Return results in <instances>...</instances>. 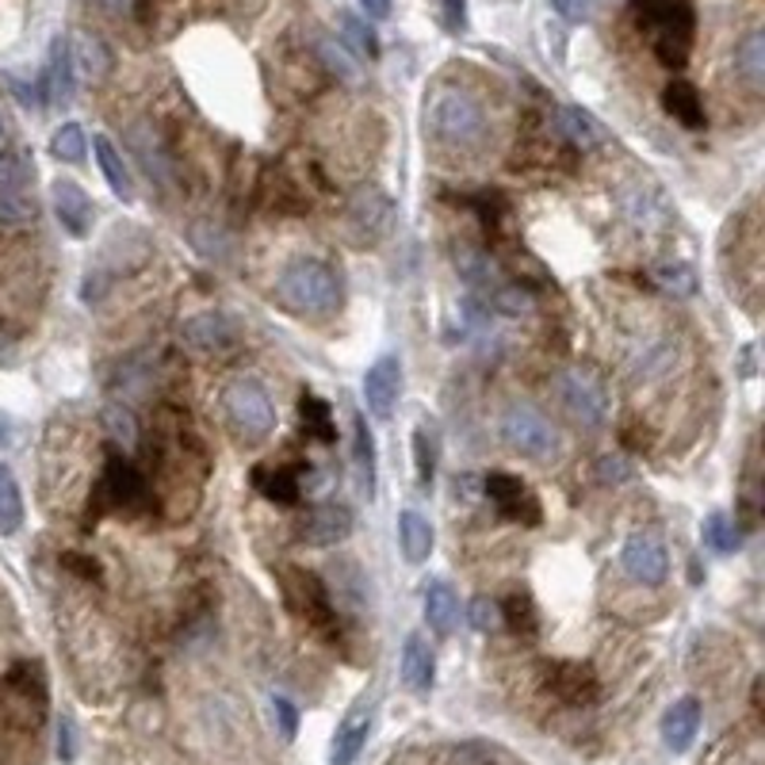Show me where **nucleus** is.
<instances>
[{"label": "nucleus", "mask_w": 765, "mask_h": 765, "mask_svg": "<svg viewBox=\"0 0 765 765\" xmlns=\"http://www.w3.org/2000/svg\"><path fill=\"white\" fill-rule=\"evenodd\" d=\"M425 131L433 134V142H440L445 150H479L487 142V111L463 88H437L429 96V108H425Z\"/></svg>", "instance_id": "nucleus-1"}, {"label": "nucleus", "mask_w": 765, "mask_h": 765, "mask_svg": "<svg viewBox=\"0 0 765 765\" xmlns=\"http://www.w3.org/2000/svg\"><path fill=\"white\" fill-rule=\"evenodd\" d=\"M276 299L299 318H326L341 306V280L318 256H299L276 276Z\"/></svg>", "instance_id": "nucleus-2"}, {"label": "nucleus", "mask_w": 765, "mask_h": 765, "mask_svg": "<svg viewBox=\"0 0 765 765\" xmlns=\"http://www.w3.org/2000/svg\"><path fill=\"white\" fill-rule=\"evenodd\" d=\"M502 440L510 452L533 459V463H551L562 452V437L551 425V417H544L525 402H517L502 414Z\"/></svg>", "instance_id": "nucleus-3"}, {"label": "nucleus", "mask_w": 765, "mask_h": 765, "mask_svg": "<svg viewBox=\"0 0 765 765\" xmlns=\"http://www.w3.org/2000/svg\"><path fill=\"white\" fill-rule=\"evenodd\" d=\"M222 409H227L230 429L245 440H264L276 429L272 394L256 380H233L227 391H222Z\"/></svg>", "instance_id": "nucleus-4"}, {"label": "nucleus", "mask_w": 765, "mask_h": 765, "mask_svg": "<svg viewBox=\"0 0 765 765\" xmlns=\"http://www.w3.org/2000/svg\"><path fill=\"white\" fill-rule=\"evenodd\" d=\"M559 398H562V406H567V414L575 417L578 425H586V429H598L609 417V391H605V383H601V375L590 372V368H570V372H562Z\"/></svg>", "instance_id": "nucleus-5"}, {"label": "nucleus", "mask_w": 765, "mask_h": 765, "mask_svg": "<svg viewBox=\"0 0 765 765\" xmlns=\"http://www.w3.org/2000/svg\"><path fill=\"white\" fill-rule=\"evenodd\" d=\"M620 567L632 582L640 586H663L666 575H670V551L658 536L651 533H635L627 536L624 551H620Z\"/></svg>", "instance_id": "nucleus-6"}, {"label": "nucleus", "mask_w": 765, "mask_h": 765, "mask_svg": "<svg viewBox=\"0 0 765 765\" xmlns=\"http://www.w3.org/2000/svg\"><path fill=\"white\" fill-rule=\"evenodd\" d=\"M482 490H487V498L498 505V513H502L505 521H517V525H539V521H544L539 498L517 479V474H502V471L490 474V479L482 482Z\"/></svg>", "instance_id": "nucleus-7"}, {"label": "nucleus", "mask_w": 765, "mask_h": 765, "mask_svg": "<svg viewBox=\"0 0 765 765\" xmlns=\"http://www.w3.org/2000/svg\"><path fill=\"white\" fill-rule=\"evenodd\" d=\"M349 222L360 230L364 241H383L394 227V204L383 188L364 184L349 196Z\"/></svg>", "instance_id": "nucleus-8"}, {"label": "nucleus", "mask_w": 765, "mask_h": 765, "mask_svg": "<svg viewBox=\"0 0 765 765\" xmlns=\"http://www.w3.org/2000/svg\"><path fill=\"white\" fill-rule=\"evenodd\" d=\"M352 525H357V517H352L349 505L321 502L303 517L299 539H303V544H310V547H329V544H341V539L352 533Z\"/></svg>", "instance_id": "nucleus-9"}, {"label": "nucleus", "mask_w": 765, "mask_h": 765, "mask_svg": "<svg viewBox=\"0 0 765 765\" xmlns=\"http://www.w3.org/2000/svg\"><path fill=\"white\" fill-rule=\"evenodd\" d=\"M398 394H402V364H398V357H380L372 368H368V375H364L368 414L380 417V422H386V417L394 414V406H398Z\"/></svg>", "instance_id": "nucleus-10"}, {"label": "nucleus", "mask_w": 765, "mask_h": 765, "mask_svg": "<svg viewBox=\"0 0 765 765\" xmlns=\"http://www.w3.org/2000/svg\"><path fill=\"white\" fill-rule=\"evenodd\" d=\"M287 601L295 612H303L314 627H326L334 620V605H329V593L310 570H287Z\"/></svg>", "instance_id": "nucleus-11"}, {"label": "nucleus", "mask_w": 765, "mask_h": 765, "mask_svg": "<svg viewBox=\"0 0 765 765\" xmlns=\"http://www.w3.org/2000/svg\"><path fill=\"white\" fill-rule=\"evenodd\" d=\"M51 199L62 230L69 238H88V230H92V199H88V192L77 181H54Z\"/></svg>", "instance_id": "nucleus-12"}, {"label": "nucleus", "mask_w": 765, "mask_h": 765, "mask_svg": "<svg viewBox=\"0 0 765 765\" xmlns=\"http://www.w3.org/2000/svg\"><path fill=\"white\" fill-rule=\"evenodd\" d=\"M181 337H184V345H188V349H196V352H222V349H230V345H233L238 329H233V321L227 318V314L204 310V314H196V318L184 321Z\"/></svg>", "instance_id": "nucleus-13"}, {"label": "nucleus", "mask_w": 765, "mask_h": 765, "mask_svg": "<svg viewBox=\"0 0 765 765\" xmlns=\"http://www.w3.org/2000/svg\"><path fill=\"white\" fill-rule=\"evenodd\" d=\"M103 494H108V502L116 505V510H142V502H146V482H142L139 467H131L123 456H111L108 459V474H103Z\"/></svg>", "instance_id": "nucleus-14"}, {"label": "nucleus", "mask_w": 765, "mask_h": 765, "mask_svg": "<svg viewBox=\"0 0 765 765\" xmlns=\"http://www.w3.org/2000/svg\"><path fill=\"white\" fill-rule=\"evenodd\" d=\"M700 731V700L697 697H681L666 708L663 715V743L670 746L674 754H686Z\"/></svg>", "instance_id": "nucleus-15"}, {"label": "nucleus", "mask_w": 765, "mask_h": 765, "mask_svg": "<svg viewBox=\"0 0 765 765\" xmlns=\"http://www.w3.org/2000/svg\"><path fill=\"white\" fill-rule=\"evenodd\" d=\"M368 731H372V712L368 708H352L349 715L341 720L334 735V751H329V765H352L360 758L368 743Z\"/></svg>", "instance_id": "nucleus-16"}, {"label": "nucleus", "mask_w": 765, "mask_h": 765, "mask_svg": "<svg viewBox=\"0 0 765 765\" xmlns=\"http://www.w3.org/2000/svg\"><path fill=\"white\" fill-rule=\"evenodd\" d=\"M433 674H437L433 647L425 643V635H409L406 647H402V681H406V689L425 697L433 689Z\"/></svg>", "instance_id": "nucleus-17"}, {"label": "nucleus", "mask_w": 765, "mask_h": 765, "mask_svg": "<svg viewBox=\"0 0 765 765\" xmlns=\"http://www.w3.org/2000/svg\"><path fill=\"white\" fill-rule=\"evenodd\" d=\"M551 692L567 704H590L598 700V678L582 663H559L551 666Z\"/></svg>", "instance_id": "nucleus-18"}, {"label": "nucleus", "mask_w": 765, "mask_h": 765, "mask_svg": "<svg viewBox=\"0 0 765 765\" xmlns=\"http://www.w3.org/2000/svg\"><path fill=\"white\" fill-rule=\"evenodd\" d=\"M69 58H74V74L92 80V85L111 74V51L103 46V39L88 35V31L74 35V43H69Z\"/></svg>", "instance_id": "nucleus-19"}, {"label": "nucleus", "mask_w": 765, "mask_h": 765, "mask_svg": "<svg viewBox=\"0 0 765 765\" xmlns=\"http://www.w3.org/2000/svg\"><path fill=\"white\" fill-rule=\"evenodd\" d=\"M425 620H429V627L437 635H452L456 620H459V601H456V590L448 582H425Z\"/></svg>", "instance_id": "nucleus-20"}, {"label": "nucleus", "mask_w": 765, "mask_h": 765, "mask_svg": "<svg viewBox=\"0 0 765 765\" xmlns=\"http://www.w3.org/2000/svg\"><path fill=\"white\" fill-rule=\"evenodd\" d=\"M398 539H402V555H406V562H414V567H422L433 555V544H437L429 517H422L417 510H406L398 517Z\"/></svg>", "instance_id": "nucleus-21"}, {"label": "nucleus", "mask_w": 765, "mask_h": 765, "mask_svg": "<svg viewBox=\"0 0 765 765\" xmlns=\"http://www.w3.org/2000/svg\"><path fill=\"white\" fill-rule=\"evenodd\" d=\"M92 150H96V161H100V173H103V181H108V188L116 192L123 204H131V199H134V176H131V168H127L123 153L111 146L103 134H96V139H92Z\"/></svg>", "instance_id": "nucleus-22"}, {"label": "nucleus", "mask_w": 765, "mask_h": 765, "mask_svg": "<svg viewBox=\"0 0 765 765\" xmlns=\"http://www.w3.org/2000/svg\"><path fill=\"white\" fill-rule=\"evenodd\" d=\"M663 108L678 119L689 131H700L704 127V103H700V92L689 85V80H670L663 92Z\"/></svg>", "instance_id": "nucleus-23"}, {"label": "nucleus", "mask_w": 765, "mask_h": 765, "mask_svg": "<svg viewBox=\"0 0 765 765\" xmlns=\"http://www.w3.org/2000/svg\"><path fill=\"white\" fill-rule=\"evenodd\" d=\"M74 58H69V43L58 39L51 46V66H46V96L51 103H69L74 100Z\"/></svg>", "instance_id": "nucleus-24"}, {"label": "nucleus", "mask_w": 765, "mask_h": 765, "mask_svg": "<svg viewBox=\"0 0 765 765\" xmlns=\"http://www.w3.org/2000/svg\"><path fill=\"white\" fill-rule=\"evenodd\" d=\"M253 482L269 502H280V505L299 502V474H295L292 467H256Z\"/></svg>", "instance_id": "nucleus-25"}, {"label": "nucleus", "mask_w": 765, "mask_h": 765, "mask_svg": "<svg viewBox=\"0 0 765 765\" xmlns=\"http://www.w3.org/2000/svg\"><path fill=\"white\" fill-rule=\"evenodd\" d=\"M678 360V341L674 337H658V341L643 345L640 357H635V380H658L666 375Z\"/></svg>", "instance_id": "nucleus-26"}, {"label": "nucleus", "mask_w": 765, "mask_h": 765, "mask_svg": "<svg viewBox=\"0 0 765 765\" xmlns=\"http://www.w3.org/2000/svg\"><path fill=\"white\" fill-rule=\"evenodd\" d=\"M624 207H627V219H632V227H640V230L666 227V207L651 188H632L624 196Z\"/></svg>", "instance_id": "nucleus-27"}, {"label": "nucleus", "mask_w": 765, "mask_h": 765, "mask_svg": "<svg viewBox=\"0 0 765 765\" xmlns=\"http://www.w3.org/2000/svg\"><path fill=\"white\" fill-rule=\"evenodd\" d=\"M23 528V494L12 467L0 463V536H12Z\"/></svg>", "instance_id": "nucleus-28"}, {"label": "nucleus", "mask_w": 765, "mask_h": 765, "mask_svg": "<svg viewBox=\"0 0 765 765\" xmlns=\"http://www.w3.org/2000/svg\"><path fill=\"white\" fill-rule=\"evenodd\" d=\"M299 422H303L306 437L321 440V445H329V440L337 437L334 409H329V402H321L318 394H303V398H299Z\"/></svg>", "instance_id": "nucleus-29"}, {"label": "nucleus", "mask_w": 765, "mask_h": 765, "mask_svg": "<svg viewBox=\"0 0 765 765\" xmlns=\"http://www.w3.org/2000/svg\"><path fill=\"white\" fill-rule=\"evenodd\" d=\"M150 127H131V150L139 153L142 157V165H146V173L153 176V181H161V184H168V176H173V161H168V153L161 150V142L153 139V146H150Z\"/></svg>", "instance_id": "nucleus-30"}, {"label": "nucleus", "mask_w": 765, "mask_h": 765, "mask_svg": "<svg viewBox=\"0 0 765 765\" xmlns=\"http://www.w3.org/2000/svg\"><path fill=\"white\" fill-rule=\"evenodd\" d=\"M559 131L567 134L575 146H582V150H593V146H601V142H605V134H601L598 119L586 116L582 108H562L559 111Z\"/></svg>", "instance_id": "nucleus-31"}, {"label": "nucleus", "mask_w": 765, "mask_h": 765, "mask_svg": "<svg viewBox=\"0 0 765 765\" xmlns=\"http://www.w3.org/2000/svg\"><path fill=\"white\" fill-rule=\"evenodd\" d=\"M35 192L31 188H0V222L4 227H28L35 222Z\"/></svg>", "instance_id": "nucleus-32"}, {"label": "nucleus", "mask_w": 765, "mask_h": 765, "mask_svg": "<svg viewBox=\"0 0 765 765\" xmlns=\"http://www.w3.org/2000/svg\"><path fill=\"white\" fill-rule=\"evenodd\" d=\"M735 66H739V74H743L746 85L762 88V80H765V39H762V31H751V35L739 43Z\"/></svg>", "instance_id": "nucleus-33"}, {"label": "nucleus", "mask_w": 765, "mask_h": 765, "mask_svg": "<svg viewBox=\"0 0 765 765\" xmlns=\"http://www.w3.org/2000/svg\"><path fill=\"white\" fill-rule=\"evenodd\" d=\"M456 269H459V276L467 280V284H474V287H498V280H494V261H490L482 249H459L456 253Z\"/></svg>", "instance_id": "nucleus-34"}, {"label": "nucleus", "mask_w": 765, "mask_h": 765, "mask_svg": "<svg viewBox=\"0 0 765 765\" xmlns=\"http://www.w3.org/2000/svg\"><path fill=\"white\" fill-rule=\"evenodd\" d=\"M51 153L58 161H66V165H80L88 153V139H85V131H80V123H62L51 139Z\"/></svg>", "instance_id": "nucleus-35"}, {"label": "nucleus", "mask_w": 765, "mask_h": 765, "mask_svg": "<svg viewBox=\"0 0 765 765\" xmlns=\"http://www.w3.org/2000/svg\"><path fill=\"white\" fill-rule=\"evenodd\" d=\"M35 165L23 153H0V188H31Z\"/></svg>", "instance_id": "nucleus-36"}, {"label": "nucleus", "mask_w": 765, "mask_h": 765, "mask_svg": "<svg viewBox=\"0 0 765 765\" xmlns=\"http://www.w3.org/2000/svg\"><path fill=\"white\" fill-rule=\"evenodd\" d=\"M103 425H108V433L119 440V445L131 448L134 440H139V422H134L131 409L119 406V402H111V406H103Z\"/></svg>", "instance_id": "nucleus-37"}, {"label": "nucleus", "mask_w": 765, "mask_h": 765, "mask_svg": "<svg viewBox=\"0 0 765 765\" xmlns=\"http://www.w3.org/2000/svg\"><path fill=\"white\" fill-rule=\"evenodd\" d=\"M704 544L712 547V551H735L739 547V533H735V525H731V517L728 513H712V517L704 521Z\"/></svg>", "instance_id": "nucleus-38"}, {"label": "nucleus", "mask_w": 765, "mask_h": 765, "mask_svg": "<svg viewBox=\"0 0 765 765\" xmlns=\"http://www.w3.org/2000/svg\"><path fill=\"white\" fill-rule=\"evenodd\" d=\"M658 284L666 287V292L670 295H681V299H686V295H692L697 292V272L689 269V264H663V269H658Z\"/></svg>", "instance_id": "nucleus-39"}, {"label": "nucleus", "mask_w": 765, "mask_h": 765, "mask_svg": "<svg viewBox=\"0 0 765 765\" xmlns=\"http://www.w3.org/2000/svg\"><path fill=\"white\" fill-rule=\"evenodd\" d=\"M502 620H510L513 632H525V635L536 632V612H533V601H528V598H510V601H505Z\"/></svg>", "instance_id": "nucleus-40"}, {"label": "nucleus", "mask_w": 765, "mask_h": 765, "mask_svg": "<svg viewBox=\"0 0 765 765\" xmlns=\"http://www.w3.org/2000/svg\"><path fill=\"white\" fill-rule=\"evenodd\" d=\"M414 459H417V482H422V487H429L433 482V471H437V456H433V445H429V429H417L414 433Z\"/></svg>", "instance_id": "nucleus-41"}, {"label": "nucleus", "mask_w": 765, "mask_h": 765, "mask_svg": "<svg viewBox=\"0 0 765 765\" xmlns=\"http://www.w3.org/2000/svg\"><path fill=\"white\" fill-rule=\"evenodd\" d=\"M357 463L368 479V490H372V479H375V440L372 433L364 429V417H357Z\"/></svg>", "instance_id": "nucleus-42"}, {"label": "nucleus", "mask_w": 765, "mask_h": 765, "mask_svg": "<svg viewBox=\"0 0 765 765\" xmlns=\"http://www.w3.org/2000/svg\"><path fill=\"white\" fill-rule=\"evenodd\" d=\"M502 624V605L490 598H474L471 601V627L474 632H494Z\"/></svg>", "instance_id": "nucleus-43"}, {"label": "nucleus", "mask_w": 765, "mask_h": 765, "mask_svg": "<svg viewBox=\"0 0 765 765\" xmlns=\"http://www.w3.org/2000/svg\"><path fill=\"white\" fill-rule=\"evenodd\" d=\"M272 712H276L284 739H295V731H299V708H295L287 697H272Z\"/></svg>", "instance_id": "nucleus-44"}, {"label": "nucleus", "mask_w": 765, "mask_h": 765, "mask_svg": "<svg viewBox=\"0 0 765 765\" xmlns=\"http://www.w3.org/2000/svg\"><path fill=\"white\" fill-rule=\"evenodd\" d=\"M341 23H345V31H349V39H352V43L360 46V51H364V54H372V58H375V54H380V43H375V35H372V31L364 28V23H360V20H352V15H345Z\"/></svg>", "instance_id": "nucleus-45"}, {"label": "nucleus", "mask_w": 765, "mask_h": 765, "mask_svg": "<svg viewBox=\"0 0 765 765\" xmlns=\"http://www.w3.org/2000/svg\"><path fill=\"white\" fill-rule=\"evenodd\" d=\"M551 8L567 23H586V20H590V12H593V0H551Z\"/></svg>", "instance_id": "nucleus-46"}, {"label": "nucleus", "mask_w": 765, "mask_h": 765, "mask_svg": "<svg viewBox=\"0 0 765 765\" xmlns=\"http://www.w3.org/2000/svg\"><path fill=\"white\" fill-rule=\"evenodd\" d=\"M58 758L62 762L77 758V731H74V720H69V715H62V723H58Z\"/></svg>", "instance_id": "nucleus-47"}, {"label": "nucleus", "mask_w": 765, "mask_h": 765, "mask_svg": "<svg viewBox=\"0 0 765 765\" xmlns=\"http://www.w3.org/2000/svg\"><path fill=\"white\" fill-rule=\"evenodd\" d=\"M321 54H326V58H329V66H334L337 74H345V77H357V66H352V58H349V54L341 51V46H337V51H334V46H329V43H321Z\"/></svg>", "instance_id": "nucleus-48"}, {"label": "nucleus", "mask_w": 765, "mask_h": 765, "mask_svg": "<svg viewBox=\"0 0 765 765\" xmlns=\"http://www.w3.org/2000/svg\"><path fill=\"white\" fill-rule=\"evenodd\" d=\"M598 474H601V482H620V479H627V463L620 456H605L598 463Z\"/></svg>", "instance_id": "nucleus-49"}, {"label": "nucleus", "mask_w": 765, "mask_h": 765, "mask_svg": "<svg viewBox=\"0 0 765 765\" xmlns=\"http://www.w3.org/2000/svg\"><path fill=\"white\" fill-rule=\"evenodd\" d=\"M463 20H467V15H463V0H445V23H448V28L459 31V28H463Z\"/></svg>", "instance_id": "nucleus-50"}, {"label": "nucleus", "mask_w": 765, "mask_h": 765, "mask_svg": "<svg viewBox=\"0 0 765 765\" xmlns=\"http://www.w3.org/2000/svg\"><path fill=\"white\" fill-rule=\"evenodd\" d=\"M360 8H364L372 20H386V15H391V0H360Z\"/></svg>", "instance_id": "nucleus-51"}, {"label": "nucleus", "mask_w": 765, "mask_h": 765, "mask_svg": "<svg viewBox=\"0 0 765 765\" xmlns=\"http://www.w3.org/2000/svg\"><path fill=\"white\" fill-rule=\"evenodd\" d=\"M100 4L108 8V12H123V8L131 4V0H100Z\"/></svg>", "instance_id": "nucleus-52"}, {"label": "nucleus", "mask_w": 765, "mask_h": 765, "mask_svg": "<svg viewBox=\"0 0 765 765\" xmlns=\"http://www.w3.org/2000/svg\"><path fill=\"white\" fill-rule=\"evenodd\" d=\"M0 142H4V119H0Z\"/></svg>", "instance_id": "nucleus-53"}]
</instances>
